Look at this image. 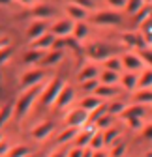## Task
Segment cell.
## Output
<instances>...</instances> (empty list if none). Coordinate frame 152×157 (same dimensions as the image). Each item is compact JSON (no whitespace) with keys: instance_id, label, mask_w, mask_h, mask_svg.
Returning a JSON list of instances; mask_svg holds the SVG:
<instances>
[{"instance_id":"6da1fadb","label":"cell","mask_w":152,"mask_h":157,"mask_svg":"<svg viewBox=\"0 0 152 157\" xmlns=\"http://www.w3.org/2000/svg\"><path fill=\"white\" fill-rule=\"evenodd\" d=\"M42 90H43V86H42V84H36V86H32V88L23 90V94L17 97V101L13 103V118H15L17 122H21L23 118L30 112V109H32L34 101L38 99V97H40Z\"/></svg>"},{"instance_id":"7a4b0ae2","label":"cell","mask_w":152,"mask_h":157,"mask_svg":"<svg viewBox=\"0 0 152 157\" xmlns=\"http://www.w3.org/2000/svg\"><path fill=\"white\" fill-rule=\"evenodd\" d=\"M86 56L94 62H105L107 58H113V56H118L122 54L120 47L113 45L109 41H94L90 45H86Z\"/></svg>"},{"instance_id":"3957f363","label":"cell","mask_w":152,"mask_h":157,"mask_svg":"<svg viewBox=\"0 0 152 157\" xmlns=\"http://www.w3.org/2000/svg\"><path fill=\"white\" fill-rule=\"evenodd\" d=\"M90 23L98 26H118L122 25V13L115 10H98L90 15Z\"/></svg>"},{"instance_id":"277c9868","label":"cell","mask_w":152,"mask_h":157,"mask_svg":"<svg viewBox=\"0 0 152 157\" xmlns=\"http://www.w3.org/2000/svg\"><path fill=\"white\" fill-rule=\"evenodd\" d=\"M64 84H66L64 78H60V77H53L47 84H43V90H42V94H40V99H42L43 107L54 105V99L58 97V94H60V90H62Z\"/></svg>"},{"instance_id":"5b68a950","label":"cell","mask_w":152,"mask_h":157,"mask_svg":"<svg viewBox=\"0 0 152 157\" xmlns=\"http://www.w3.org/2000/svg\"><path fill=\"white\" fill-rule=\"evenodd\" d=\"M118 58H120L122 69H126L128 73H135V71H139V69L145 67L143 60L139 58V54H137L135 51H126V52H122Z\"/></svg>"},{"instance_id":"8992f818","label":"cell","mask_w":152,"mask_h":157,"mask_svg":"<svg viewBox=\"0 0 152 157\" xmlns=\"http://www.w3.org/2000/svg\"><path fill=\"white\" fill-rule=\"evenodd\" d=\"M64 122H66V127H77V129H81L85 124H88V112H85L79 107H75V109H71V110L66 112Z\"/></svg>"},{"instance_id":"52a82bcc","label":"cell","mask_w":152,"mask_h":157,"mask_svg":"<svg viewBox=\"0 0 152 157\" xmlns=\"http://www.w3.org/2000/svg\"><path fill=\"white\" fill-rule=\"evenodd\" d=\"M45 69L42 67H38V69H28L26 73H23L21 77V88L26 90V88H32L36 84H42L43 82V78H45Z\"/></svg>"},{"instance_id":"ba28073f","label":"cell","mask_w":152,"mask_h":157,"mask_svg":"<svg viewBox=\"0 0 152 157\" xmlns=\"http://www.w3.org/2000/svg\"><path fill=\"white\" fill-rule=\"evenodd\" d=\"M120 41H122L124 47H128L131 51H143V49H146V43H145L143 36L139 32H134V30H131V32H124L120 36Z\"/></svg>"},{"instance_id":"9c48e42d","label":"cell","mask_w":152,"mask_h":157,"mask_svg":"<svg viewBox=\"0 0 152 157\" xmlns=\"http://www.w3.org/2000/svg\"><path fill=\"white\" fill-rule=\"evenodd\" d=\"M49 32L54 37H68L73 32V21L71 19H58L49 26Z\"/></svg>"},{"instance_id":"30bf717a","label":"cell","mask_w":152,"mask_h":157,"mask_svg":"<svg viewBox=\"0 0 152 157\" xmlns=\"http://www.w3.org/2000/svg\"><path fill=\"white\" fill-rule=\"evenodd\" d=\"M73 101H75V90L70 84H64L60 94H58V97L54 99V107L58 110H62V109H68Z\"/></svg>"},{"instance_id":"8fae6325","label":"cell","mask_w":152,"mask_h":157,"mask_svg":"<svg viewBox=\"0 0 152 157\" xmlns=\"http://www.w3.org/2000/svg\"><path fill=\"white\" fill-rule=\"evenodd\" d=\"M54 131V122H51V120H45V122H42V124H38L34 129H32V139L34 140H45L47 136L51 135Z\"/></svg>"},{"instance_id":"7c38bea8","label":"cell","mask_w":152,"mask_h":157,"mask_svg":"<svg viewBox=\"0 0 152 157\" xmlns=\"http://www.w3.org/2000/svg\"><path fill=\"white\" fill-rule=\"evenodd\" d=\"M30 15L34 17V21H47V19H53L56 15V10L53 6L47 4H40V6H34Z\"/></svg>"},{"instance_id":"4fadbf2b","label":"cell","mask_w":152,"mask_h":157,"mask_svg":"<svg viewBox=\"0 0 152 157\" xmlns=\"http://www.w3.org/2000/svg\"><path fill=\"white\" fill-rule=\"evenodd\" d=\"M45 32H49V25L47 21H32L26 28V37L30 39V41H34V39H38L40 36H43Z\"/></svg>"},{"instance_id":"5bb4252c","label":"cell","mask_w":152,"mask_h":157,"mask_svg":"<svg viewBox=\"0 0 152 157\" xmlns=\"http://www.w3.org/2000/svg\"><path fill=\"white\" fill-rule=\"evenodd\" d=\"M64 11L68 13V19H71L73 23H81V21H85V19L88 17V11H86V10H83L81 6L73 4V2L66 4V6H64Z\"/></svg>"},{"instance_id":"9a60e30c","label":"cell","mask_w":152,"mask_h":157,"mask_svg":"<svg viewBox=\"0 0 152 157\" xmlns=\"http://www.w3.org/2000/svg\"><path fill=\"white\" fill-rule=\"evenodd\" d=\"M118 92H120V88L117 84H100L96 90H94V95L100 97L102 101H105V99H113V97H117Z\"/></svg>"},{"instance_id":"2e32d148","label":"cell","mask_w":152,"mask_h":157,"mask_svg":"<svg viewBox=\"0 0 152 157\" xmlns=\"http://www.w3.org/2000/svg\"><path fill=\"white\" fill-rule=\"evenodd\" d=\"M103 105V101L100 99V97H96V95H94V94H88V95H85L83 97V99L79 101V109H83L85 112H94V110H96L98 107H102Z\"/></svg>"},{"instance_id":"e0dca14e","label":"cell","mask_w":152,"mask_h":157,"mask_svg":"<svg viewBox=\"0 0 152 157\" xmlns=\"http://www.w3.org/2000/svg\"><path fill=\"white\" fill-rule=\"evenodd\" d=\"M53 43H54V36L51 32H45L43 36H40L38 39H34V41H32V49L45 52V51H49L53 47Z\"/></svg>"},{"instance_id":"ac0fdd59","label":"cell","mask_w":152,"mask_h":157,"mask_svg":"<svg viewBox=\"0 0 152 157\" xmlns=\"http://www.w3.org/2000/svg\"><path fill=\"white\" fill-rule=\"evenodd\" d=\"M145 114H146V107L131 103V105H128V107L124 109V112H122L118 118H122V120L126 122V120H130V118H143Z\"/></svg>"},{"instance_id":"d6986e66","label":"cell","mask_w":152,"mask_h":157,"mask_svg":"<svg viewBox=\"0 0 152 157\" xmlns=\"http://www.w3.org/2000/svg\"><path fill=\"white\" fill-rule=\"evenodd\" d=\"M79 129L77 127H66L64 131L58 133V136H56V146H62V144H68V142H73L75 140V136H77Z\"/></svg>"},{"instance_id":"ffe728a7","label":"cell","mask_w":152,"mask_h":157,"mask_svg":"<svg viewBox=\"0 0 152 157\" xmlns=\"http://www.w3.org/2000/svg\"><path fill=\"white\" fill-rule=\"evenodd\" d=\"M98 75H100L98 66H94V64H86V66H83V67H81V71H79L77 78H79L81 82H85V81H92V78H98Z\"/></svg>"},{"instance_id":"44dd1931","label":"cell","mask_w":152,"mask_h":157,"mask_svg":"<svg viewBox=\"0 0 152 157\" xmlns=\"http://www.w3.org/2000/svg\"><path fill=\"white\" fill-rule=\"evenodd\" d=\"M62 58H64V52H62V51H51V52H47V54L42 58L40 66H42V67H51V66H56L58 62H62Z\"/></svg>"},{"instance_id":"7402d4cb","label":"cell","mask_w":152,"mask_h":157,"mask_svg":"<svg viewBox=\"0 0 152 157\" xmlns=\"http://www.w3.org/2000/svg\"><path fill=\"white\" fill-rule=\"evenodd\" d=\"M135 90H152V69L145 67L143 73L137 77V88Z\"/></svg>"},{"instance_id":"603a6c76","label":"cell","mask_w":152,"mask_h":157,"mask_svg":"<svg viewBox=\"0 0 152 157\" xmlns=\"http://www.w3.org/2000/svg\"><path fill=\"white\" fill-rule=\"evenodd\" d=\"M118 81H120V86L128 92L134 94L135 88H137V75L135 73H124L122 77H118Z\"/></svg>"},{"instance_id":"cb8c5ba5","label":"cell","mask_w":152,"mask_h":157,"mask_svg":"<svg viewBox=\"0 0 152 157\" xmlns=\"http://www.w3.org/2000/svg\"><path fill=\"white\" fill-rule=\"evenodd\" d=\"M134 103L135 105H152V90H135L134 94Z\"/></svg>"},{"instance_id":"d4e9b609","label":"cell","mask_w":152,"mask_h":157,"mask_svg":"<svg viewBox=\"0 0 152 157\" xmlns=\"http://www.w3.org/2000/svg\"><path fill=\"white\" fill-rule=\"evenodd\" d=\"M34 151H32L30 146H26V144H17V146H11L10 148V151L6 153V157H28Z\"/></svg>"},{"instance_id":"484cf974","label":"cell","mask_w":152,"mask_h":157,"mask_svg":"<svg viewBox=\"0 0 152 157\" xmlns=\"http://www.w3.org/2000/svg\"><path fill=\"white\" fill-rule=\"evenodd\" d=\"M71 34H73V37L81 43L85 37H88L90 28H88V25H86L85 21H81V23H73V32H71Z\"/></svg>"},{"instance_id":"4316f807","label":"cell","mask_w":152,"mask_h":157,"mask_svg":"<svg viewBox=\"0 0 152 157\" xmlns=\"http://www.w3.org/2000/svg\"><path fill=\"white\" fill-rule=\"evenodd\" d=\"M102 136H103V146H113L117 142V139L120 136V131H118V127L113 125V127L102 131Z\"/></svg>"},{"instance_id":"83f0119b","label":"cell","mask_w":152,"mask_h":157,"mask_svg":"<svg viewBox=\"0 0 152 157\" xmlns=\"http://www.w3.org/2000/svg\"><path fill=\"white\" fill-rule=\"evenodd\" d=\"M139 28H141V32H139V34L143 36L146 47H148V45H152V13L148 15V19H146V21H145Z\"/></svg>"},{"instance_id":"f1b7e54d","label":"cell","mask_w":152,"mask_h":157,"mask_svg":"<svg viewBox=\"0 0 152 157\" xmlns=\"http://www.w3.org/2000/svg\"><path fill=\"white\" fill-rule=\"evenodd\" d=\"M43 56H45V52H43V51L30 49V51H26V52H25V56H23V62H25V64H28V66H32V64H40Z\"/></svg>"},{"instance_id":"f546056e","label":"cell","mask_w":152,"mask_h":157,"mask_svg":"<svg viewBox=\"0 0 152 157\" xmlns=\"http://www.w3.org/2000/svg\"><path fill=\"white\" fill-rule=\"evenodd\" d=\"M146 4H145V0H126V6H124V11L128 13V15H137L143 8H145Z\"/></svg>"},{"instance_id":"4dcf8cb0","label":"cell","mask_w":152,"mask_h":157,"mask_svg":"<svg viewBox=\"0 0 152 157\" xmlns=\"http://www.w3.org/2000/svg\"><path fill=\"white\" fill-rule=\"evenodd\" d=\"M98 78H100V81H98L100 84H117L118 82V73L109 71V69H103V71H100Z\"/></svg>"},{"instance_id":"1f68e13d","label":"cell","mask_w":152,"mask_h":157,"mask_svg":"<svg viewBox=\"0 0 152 157\" xmlns=\"http://www.w3.org/2000/svg\"><path fill=\"white\" fill-rule=\"evenodd\" d=\"M11 116H13V103H6L0 107V129L10 122Z\"/></svg>"},{"instance_id":"d6a6232c","label":"cell","mask_w":152,"mask_h":157,"mask_svg":"<svg viewBox=\"0 0 152 157\" xmlns=\"http://www.w3.org/2000/svg\"><path fill=\"white\" fill-rule=\"evenodd\" d=\"M128 105L124 103V101H115V103H107V114L109 116H113V118H118L122 112H124V109H126Z\"/></svg>"},{"instance_id":"836d02e7","label":"cell","mask_w":152,"mask_h":157,"mask_svg":"<svg viewBox=\"0 0 152 157\" xmlns=\"http://www.w3.org/2000/svg\"><path fill=\"white\" fill-rule=\"evenodd\" d=\"M86 148H90L92 151H98V150H103L105 146H103V136H102V131H96L92 135V139H90V142H88V146Z\"/></svg>"},{"instance_id":"e575fe53","label":"cell","mask_w":152,"mask_h":157,"mask_svg":"<svg viewBox=\"0 0 152 157\" xmlns=\"http://www.w3.org/2000/svg\"><path fill=\"white\" fill-rule=\"evenodd\" d=\"M103 69H109V71H115V73H120L122 71V64H120V58L118 56H113V58H107L103 62Z\"/></svg>"},{"instance_id":"d590c367","label":"cell","mask_w":152,"mask_h":157,"mask_svg":"<svg viewBox=\"0 0 152 157\" xmlns=\"http://www.w3.org/2000/svg\"><path fill=\"white\" fill-rule=\"evenodd\" d=\"M113 120H115V118H113V116H109V114H103L102 118H98V120H96V124H94V127H96L98 131H105V129L113 127Z\"/></svg>"},{"instance_id":"8d00e7d4","label":"cell","mask_w":152,"mask_h":157,"mask_svg":"<svg viewBox=\"0 0 152 157\" xmlns=\"http://www.w3.org/2000/svg\"><path fill=\"white\" fill-rule=\"evenodd\" d=\"M150 13H152V6H145L137 15H134V25H135V26H141V25L146 21V19H148Z\"/></svg>"},{"instance_id":"74e56055","label":"cell","mask_w":152,"mask_h":157,"mask_svg":"<svg viewBox=\"0 0 152 157\" xmlns=\"http://www.w3.org/2000/svg\"><path fill=\"white\" fill-rule=\"evenodd\" d=\"M100 86V82H98V78H92V81H85V82H81V88H83V92L88 95V94H94V90H96Z\"/></svg>"},{"instance_id":"f35d334b","label":"cell","mask_w":152,"mask_h":157,"mask_svg":"<svg viewBox=\"0 0 152 157\" xmlns=\"http://www.w3.org/2000/svg\"><path fill=\"white\" fill-rule=\"evenodd\" d=\"M137 54H139V58L143 60V64H146V66L152 69V49H150V47H146V49L139 51Z\"/></svg>"},{"instance_id":"ab89813d","label":"cell","mask_w":152,"mask_h":157,"mask_svg":"<svg viewBox=\"0 0 152 157\" xmlns=\"http://www.w3.org/2000/svg\"><path fill=\"white\" fill-rule=\"evenodd\" d=\"M11 54H13V47L11 45H8V47H4V49H0V66H4L10 58H11Z\"/></svg>"},{"instance_id":"60d3db41","label":"cell","mask_w":152,"mask_h":157,"mask_svg":"<svg viewBox=\"0 0 152 157\" xmlns=\"http://www.w3.org/2000/svg\"><path fill=\"white\" fill-rule=\"evenodd\" d=\"M64 43H66V47L68 49H73V51H81V43L77 41V39H75L73 36H68V37H64Z\"/></svg>"},{"instance_id":"b9f144b4","label":"cell","mask_w":152,"mask_h":157,"mask_svg":"<svg viewBox=\"0 0 152 157\" xmlns=\"http://www.w3.org/2000/svg\"><path fill=\"white\" fill-rule=\"evenodd\" d=\"M124 153H126V144L120 142V144H117V146H113V148H111L109 157H122Z\"/></svg>"},{"instance_id":"7bdbcfd3","label":"cell","mask_w":152,"mask_h":157,"mask_svg":"<svg viewBox=\"0 0 152 157\" xmlns=\"http://www.w3.org/2000/svg\"><path fill=\"white\" fill-rule=\"evenodd\" d=\"M73 4L81 6V8L86 10V11H96V10H98V6H96V4H92L90 0H73Z\"/></svg>"},{"instance_id":"ee69618b","label":"cell","mask_w":152,"mask_h":157,"mask_svg":"<svg viewBox=\"0 0 152 157\" xmlns=\"http://www.w3.org/2000/svg\"><path fill=\"white\" fill-rule=\"evenodd\" d=\"M105 2H107L109 10H115V11H120L126 6V0H105Z\"/></svg>"},{"instance_id":"f6af8a7d","label":"cell","mask_w":152,"mask_h":157,"mask_svg":"<svg viewBox=\"0 0 152 157\" xmlns=\"http://www.w3.org/2000/svg\"><path fill=\"white\" fill-rule=\"evenodd\" d=\"M126 124H128L131 129H137V131H141V129L145 127L143 118H130V120H126Z\"/></svg>"},{"instance_id":"bcb514c9","label":"cell","mask_w":152,"mask_h":157,"mask_svg":"<svg viewBox=\"0 0 152 157\" xmlns=\"http://www.w3.org/2000/svg\"><path fill=\"white\" fill-rule=\"evenodd\" d=\"M83 148H75V146H71V148H68L66 150V157H83Z\"/></svg>"},{"instance_id":"7dc6e473","label":"cell","mask_w":152,"mask_h":157,"mask_svg":"<svg viewBox=\"0 0 152 157\" xmlns=\"http://www.w3.org/2000/svg\"><path fill=\"white\" fill-rule=\"evenodd\" d=\"M66 49V43H64V37H54V43L51 47V51H62L64 52Z\"/></svg>"},{"instance_id":"c3c4849f","label":"cell","mask_w":152,"mask_h":157,"mask_svg":"<svg viewBox=\"0 0 152 157\" xmlns=\"http://www.w3.org/2000/svg\"><path fill=\"white\" fill-rule=\"evenodd\" d=\"M141 131H143V136H145V139L152 142V124H148V125H145V127H143Z\"/></svg>"},{"instance_id":"681fc988","label":"cell","mask_w":152,"mask_h":157,"mask_svg":"<svg viewBox=\"0 0 152 157\" xmlns=\"http://www.w3.org/2000/svg\"><path fill=\"white\" fill-rule=\"evenodd\" d=\"M10 148H11V146H10L6 140H2V142H0V157H6V153L10 151Z\"/></svg>"},{"instance_id":"f907efd6","label":"cell","mask_w":152,"mask_h":157,"mask_svg":"<svg viewBox=\"0 0 152 157\" xmlns=\"http://www.w3.org/2000/svg\"><path fill=\"white\" fill-rule=\"evenodd\" d=\"M92 157H109V153L105 150H98V151H92Z\"/></svg>"},{"instance_id":"816d5d0a","label":"cell","mask_w":152,"mask_h":157,"mask_svg":"<svg viewBox=\"0 0 152 157\" xmlns=\"http://www.w3.org/2000/svg\"><path fill=\"white\" fill-rule=\"evenodd\" d=\"M49 157H66V150H56V151H53Z\"/></svg>"},{"instance_id":"f5cc1de1","label":"cell","mask_w":152,"mask_h":157,"mask_svg":"<svg viewBox=\"0 0 152 157\" xmlns=\"http://www.w3.org/2000/svg\"><path fill=\"white\" fill-rule=\"evenodd\" d=\"M10 45V37H0V49H4V47H8Z\"/></svg>"},{"instance_id":"db71d44e","label":"cell","mask_w":152,"mask_h":157,"mask_svg":"<svg viewBox=\"0 0 152 157\" xmlns=\"http://www.w3.org/2000/svg\"><path fill=\"white\" fill-rule=\"evenodd\" d=\"M17 2H19V4H23V6H30L34 0H17Z\"/></svg>"},{"instance_id":"11a10c76","label":"cell","mask_w":152,"mask_h":157,"mask_svg":"<svg viewBox=\"0 0 152 157\" xmlns=\"http://www.w3.org/2000/svg\"><path fill=\"white\" fill-rule=\"evenodd\" d=\"M83 157H92V150H90V148L85 150V151H83Z\"/></svg>"},{"instance_id":"9f6ffc18","label":"cell","mask_w":152,"mask_h":157,"mask_svg":"<svg viewBox=\"0 0 152 157\" xmlns=\"http://www.w3.org/2000/svg\"><path fill=\"white\" fill-rule=\"evenodd\" d=\"M13 0H0V6H10Z\"/></svg>"},{"instance_id":"6f0895ef","label":"cell","mask_w":152,"mask_h":157,"mask_svg":"<svg viewBox=\"0 0 152 157\" xmlns=\"http://www.w3.org/2000/svg\"><path fill=\"white\" fill-rule=\"evenodd\" d=\"M90 2H92V4H96V6H98V4L102 2V0H90Z\"/></svg>"},{"instance_id":"680465c9","label":"cell","mask_w":152,"mask_h":157,"mask_svg":"<svg viewBox=\"0 0 152 157\" xmlns=\"http://www.w3.org/2000/svg\"><path fill=\"white\" fill-rule=\"evenodd\" d=\"M4 140V136H2V133H0V142H2Z\"/></svg>"},{"instance_id":"91938a15","label":"cell","mask_w":152,"mask_h":157,"mask_svg":"<svg viewBox=\"0 0 152 157\" xmlns=\"http://www.w3.org/2000/svg\"><path fill=\"white\" fill-rule=\"evenodd\" d=\"M145 157H152V151H150V153H146V155H145Z\"/></svg>"},{"instance_id":"94428289","label":"cell","mask_w":152,"mask_h":157,"mask_svg":"<svg viewBox=\"0 0 152 157\" xmlns=\"http://www.w3.org/2000/svg\"><path fill=\"white\" fill-rule=\"evenodd\" d=\"M0 84H2V75H0Z\"/></svg>"},{"instance_id":"6125c7cd","label":"cell","mask_w":152,"mask_h":157,"mask_svg":"<svg viewBox=\"0 0 152 157\" xmlns=\"http://www.w3.org/2000/svg\"><path fill=\"white\" fill-rule=\"evenodd\" d=\"M28 157H38V155H34V153H32V155H28Z\"/></svg>"}]
</instances>
